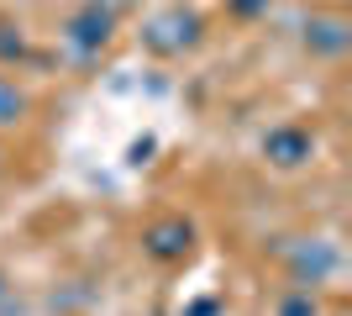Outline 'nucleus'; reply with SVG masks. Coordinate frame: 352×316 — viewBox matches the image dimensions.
<instances>
[{"instance_id": "obj_1", "label": "nucleus", "mask_w": 352, "mask_h": 316, "mask_svg": "<svg viewBox=\"0 0 352 316\" xmlns=\"http://www.w3.org/2000/svg\"><path fill=\"white\" fill-rule=\"evenodd\" d=\"M200 16L195 11H184V6H174V11H163V16H153L142 27V43L153 48V53H184V48H195L200 43Z\"/></svg>"}, {"instance_id": "obj_4", "label": "nucleus", "mask_w": 352, "mask_h": 316, "mask_svg": "<svg viewBox=\"0 0 352 316\" xmlns=\"http://www.w3.org/2000/svg\"><path fill=\"white\" fill-rule=\"evenodd\" d=\"M316 153V143H310V132H300V127H274V132L263 137V158L279 169H300Z\"/></svg>"}, {"instance_id": "obj_5", "label": "nucleus", "mask_w": 352, "mask_h": 316, "mask_svg": "<svg viewBox=\"0 0 352 316\" xmlns=\"http://www.w3.org/2000/svg\"><path fill=\"white\" fill-rule=\"evenodd\" d=\"M305 48L310 53H321V59H342L352 48V27L342 16H310L305 21Z\"/></svg>"}, {"instance_id": "obj_7", "label": "nucleus", "mask_w": 352, "mask_h": 316, "mask_svg": "<svg viewBox=\"0 0 352 316\" xmlns=\"http://www.w3.org/2000/svg\"><path fill=\"white\" fill-rule=\"evenodd\" d=\"M21 116H27V90H16L11 79L0 74V127H16Z\"/></svg>"}, {"instance_id": "obj_9", "label": "nucleus", "mask_w": 352, "mask_h": 316, "mask_svg": "<svg viewBox=\"0 0 352 316\" xmlns=\"http://www.w3.org/2000/svg\"><path fill=\"white\" fill-rule=\"evenodd\" d=\"M21 48H27V43H21V32L11 37V27H0V59H21Z\"/></svg>"}, {"instance_id": "obj_3", "label": "nucleus", "mask_w": 352, "mask_h": 316, "mask_svg": "<svg viewBox=\"0 0 352 316\" xmlns=\"http://www.w3.org/2000/svg\"><path fill=\"white\" fill-rule=\"evenodd\" d=\"M111 32H116L111 6H85V11L69 21V43L79 48V53H100V48L111 43Z\"/></svg>"}, {"instance_id": "obj_11", "label": "nucleus", "mask_w": 352, "mask_h": 316, "mask_svg": "<svg viewBox=\"0 0 352 316\" xmlns=\"http://www.w3.org/2000/svg\"><path fill=\"white\" fill-rule=\"evenodd\" d=\"M11 311V285H6V274H0V316Z\"/></svg>"}, {"instance_id": "obj_2", "label": "nucleus", "mask_w": 352, "mask_h": 316, "mask_svg": "<svg viewBox=\"0 0 352 316\" xmlns=\"http://www.w3.org/2000/svg\"><path fill=\"white\" fill-rule=\"evenodd\" d=\"M142 248L153 258H163V264H174V258H190L195 248V227L184 222V216H163V222H153L142 232Z\"/></svg>"}, {"instance_id": "obj_6", "label": "nucleus", "mask_w": 352, "mask_h": 316, "mask_svg": "<svg viewBox=\"0 0 352 316\" xmlns=\"http://www.w3.org/2000/svg\"><path fill=\"white\" fill-rule=\"evenodd\" d=\"M289 264H294V280H300V285H321L326 274L337 269V248H331V242H300V248H294L289 253Z\"/></svg>"}, {"instance_id": "obj_10", "label": "nucleus", "mask_w": 352, "mask_h": 316, "mask_svg": "<svg viewBox=\"0 0 352 316\" xmlns=\"http://www.w3.org/2000/svg\"><path fill=\"white\" fill-rule=\"evenodd\" d=\"M232 6H236V11H242V16H252V11H263L268 0H232Z\"/></svg>"}, {"instance_id": "obj_8", "label": "nucleus", "mask_w": 352, "mask_h": 316, "mask_svg": "<svg viewBox=\"0 0 352 316\" xmlns=\"http://www.w3.org/2000/svg\"><path fill=\"white\" fill-rule=\"evenodd\" d=\"M279 316H316V301H310V290H300V295H289V301L279 306Z\"/></svg>"}]
</instances>
